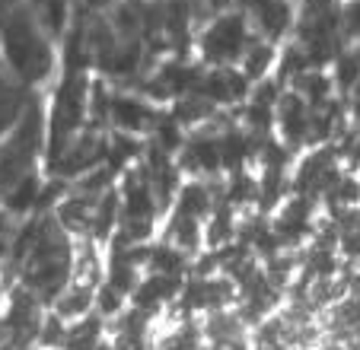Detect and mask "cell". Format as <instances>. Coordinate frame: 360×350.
<instances>
[{
	"label": "cell",
	"instance_id": "6da1fadb",
	"mask_svg": "<svg viewBox=\"0 0 360 350\" xmlns=\"http://www.w3.org/2000/svg\"><path fill=\"white\" fill-rule=\"evenodd\" d=\"M0 35H4V54L7 64L20 80L39 83L55 67V51L51 39L41 32L29 7H10L0 13Z\"/></svg>",
	"mask_w": 360,
	"mask_h": 350
},
{
	"label": "cell",
	"instance_id": "7a4b0ae2",
	"mask_svg": "<svg viewBox=\"0 0 360 350\" xmlns=\"http://www.w3.org/2000/svg\"><path fill=\"white\" fill-rule=\"evenodd\" d=\"M259 39L249 22V13L243 7H230L226 13L214 16L207 26L198 32L195 48L204 67H239L252 41Z\"/></svg>",
	"mask_w": 360,
	"mask_h": 350
},
{
	"label": "cell",
	"instance_id": "3957f363",
	"mask_svg": "<svg viewBox=\"0 0 360 350\" xmlns=\"http://www.w3.org/2000/svg\"><path fill=\"white\" fill-rule=\"evenodd\" d=\"M274 131L287 150H309L313 147V105L303 93L284 86L274 105Z\"/></svg>",
	"mask_w": 360,
	"mask_h": 350
},
{
	"label": "cell",
	"instance_id": "277c9868",
	"mask_svg": "<svg viewBox=\"0 0 360 350\" xmlns=\"http://www.w3.org/2000/svg\"><path fill=\"white\" fill-rule=\"evenodd\" d=\"M243 10L249 13V22L259 39L271 41V45L293 39V29H297L293 0H243Z\"/></svg>",
	"mask_w": 360,
	"mask_h": 350
},
{
	"label": "cell",
	"instance_id": "5b68a950",
	"mask_svg": "<svg viewBox=\"0 0 360 350\" xmlns=\"http://www.w3.org/2000/svg\"><path fill=\"white\" fill-rule=\"evenodd\" d=\"M335 239H338L341 261L357 264L360 271V207L338 210V216H335Z\"/></svg>",
	"mask_w": 360,
	"mask_h": 350
},
{
	"label": "cell",
	"instance_id": "8992f818",
	"mask_svg": "<svg viewBox=\"0 0 360 350\" xmlns=\"http://www.w3.org/2000/svg\"><path fill=\"white\" fill-rule=\"evenodd\" d=\"M341 32H345V45H360V0L341 4Z\"/></svg>",
	"mask_w": 360,
	"mask_h": 350
},
{
	"label": "cell",
	"instance_id": "52a82bcc",
	"mask_svg": "<svg viewBox=\"0 0 360 350\" xmlns=\"http://www.w3.org/2000/svg\"><path fill=\"white\" fill-rule=\"evenodd\" d=\"M150 4H160V0H150Z\"/></svg>",
	"mask_w": 360,
	"mask_h": 350
}]
</instances>
